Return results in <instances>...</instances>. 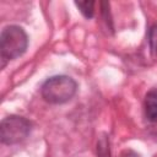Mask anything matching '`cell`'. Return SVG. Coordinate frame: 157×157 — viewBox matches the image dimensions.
I'll list each match as a JSON object with an SVG mask.
<instances>
[{"label":"cell","instance_id":"obj_7","mask_svg":"<svg viewBox=\"0 0 157 157\" xmlns=\"http://www.w3.org/2000/svg\"><path fill=\"white\" fill-rule=\"evenodd\" d=\"M156 140H157V139H156Z\"/></svg>","mask_w":157,"mask_h":157},{"label":"cell","instance_id":"obj_2","mask_svg":"<svg viewBox=\"0 0 157 157\" xmlns=\"http://www.w3.org/2000/svg\"><path fill=\"white\" fill-rule=\"evenodd\" d=\"M77 91V83L74 78L65 75L49 77L40 88L42 97L50 104H63L69 102Z\"/></svg>","mask_w":157,"mask_h":157},{"label":"cell","instance_id":"obj_6","mask_svg":"<svg viewBox=\"0 0 157 157\" xmlns=\"http://www.w3.org/2000/svg\"><path fill=\"white\" fill-rule=\"evenodd\" d=\"M148 43L152 53L157 55V22L153 23L148 31Z\"/></svg>","mask_w":157,"mask_h":157},{"label":"cell","instance_id":"obj_5","mask_svg":"<svg viewBox=\"0 0 157 157\" xmlns=\"http://www.w3.org/2000/svg\"><path fill=\"white\" fill-rule=\"evenodd\" d=\"M75 5L80 10V12L86 18H92L94 15V5L96 2L92 0H83V1H75Z\"/></svg>","mask_w":157,"mask_h":157},{"label":"cell","instance_id":"obj_4","mask_svg":"<svg viewBox=\"0 0 157 157\" xmlns=\"http://www.w3.org/2000/svg\"><path fill=\"white\" fill-rule=\"evenodd\" d=\"M145 115L151 123L157 121V90H151L145 96Z\"/></svg>","mask_w":157,"mask_h":157},{"label":"cell","instance_id":"obj_3","mask_svg":"<svg viewBox=\"0 0 157 157\" xmlns=\"http://www.w3.org/2000/svg\"><path fill=\"white\" fill-rule=\"evenodd\" d=\"M31 121L20 115H10L1 120L0 136L5 145H15L23 141L31 132Z\"/></svg>","mask_w":157,"mask_h":157},{"label":"cell","instance_id":"obj_1","mask_svg":"<svg viewBox=\"0 0 157 157\" xmlns=\"http://www.w3.org/2000/svg\"><path fill=\"white\" fill-rule=\"evenodd\" d=\"M28 47V36L25 29L20 26L11 25L4 27L0 34V55L1 67L5 66L6 61L13 60L21 56Z\"/></svg>","mask_w":157,"mask_h":157}]
</instances>
